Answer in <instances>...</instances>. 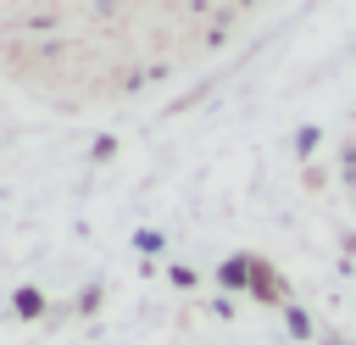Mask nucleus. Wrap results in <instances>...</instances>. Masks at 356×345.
Listing matches in <instances>:
<instances>
[{"instance_id":"39448f33","label":"nucleus","mask_w":356,"mask_h":345,"mask_svg":"<svg viewBox=\"0 0 356 345\" xmlns=\"http://www.w3.org/2000/svg\"><path fill=\"white\" fill-rule=\"evenodd\" d=\"M323 345H350V339H339V334H328V339H323Z\"/></svg>"},{"instance_id":"f257e3e1","label":"nucleus","mask_w":356,"mask_h":345,"mask_svg":"<svg viewBox=\"0 0 356 345\" xmlns=\"http://www.w3.org/2000/svg\"><path fill=\"white\" fill-rule=\"evenodd\" d=\"M245 295L261 300V306H284V300H289V284H284V273H278L273 262L250 256V289H245Z\"/></svg>"},{"instance_id":"7ed1b4c3","label":"nucleus","mask_w":356,"mask_h":345,"mask_svg":"<svg viewBox=\"0 0 356 345\" xmlns=\"http://www.w3.org/2000/svg\"><path fill=\"white\" fill-rule=\"evenodd\" d=\"M17 312H22V317H39V312H44L39 289H17Z\"/></svg>"},{"instance_id":"f03ea898","label":"nucleus","mask_w":356,"mask_h":345,"mask_svg":"<svg viewBox=\"0 0 356 345\" xmlns=\"http://www.w3.org/2000/svg\"><path fill=\"white\" fill-rule=\"evenodd\" d=\"M222 284L228 289H250V256H228L222 262Z\"/></svg>"},{"instance_id":"20e7f679","label":"nucleus","mask_w":356,"mask_h":345,"mask_svg":"<svg viewBox=\"0 0 356 345\" xmlns=\"http://www.w3.org/2000/svg\"><path fill=\"white\" fill-rule=\"evenodd\" d=\"M284 317H289V334H300V339H306V334H312V317H306V312H295V306H289V312H284Z\"/></svg>"}]
</instances>
